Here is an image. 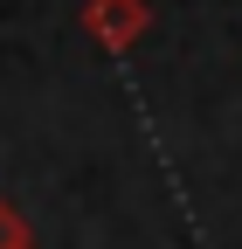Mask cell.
Masks as SVG:
<instances>
[{
  "mask_svg": "<svg viewBox=\"0 0 242 249\" xmlns=\"http://www.w3.org/2000/svg\"><path fill=\"white\" fill-rule=\"evenodd\" d=\"M0 249H28V235H21V222H14L7 201H0Z\"/></svg>",
  "mask_w": 242,
  "mask_h": 249,
  "instance_id": "cell-2",
  "label": "cell"
},
{
  "mask_svg": "<svg viewBox=\"0 0 242 249\" xmlns=\"http://www.w3.org/2000/svg\"><path fill=\"white\" fill-rule=\"evenodd\" d=\"M90 28H97L111 49L138 42V28H145V0H90Z\"/></svg>",
  "mask_w": 242,
  "mask_h": 249,
  "instance_id": "cell-1",
  "label": "cell"
}]
</instances>
